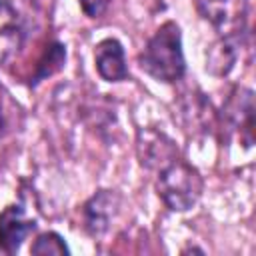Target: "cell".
<instances>
[{"label": "cell", "instance_id": "2", "mask_svg": "<svg viewBox=\"0 0 256 256\" xmlns=\"http://www.w3.org/2000/svg\"><path fill=\"white\" fill-rule=\"evenodd\" d=\"M202 188L204 182L200 172L180 156L158 170L156 192L172 212H186L194 208L202 196Z\"/></svg>", "mask_w": 256, "mask_h": 256}, {"label": "cell", "instance_id": "11", "mask_svg": "<svg viewBox=\"0 0 256 256\" xmlns=\"http://www.w3.org/2000/svg\"><path fill=\"white\" fill-rule=\"evenodd\" d=\"M64 62H66V48L64 44L60 42H50L42 54V58L38 60L36 64V72H34V80L32 84H38L40 80L60 72L64 68Z\"/></svg>", "mask_w": 256, "mask_h": 256}, {"label": "cell", "instance_id": "14", "mask_svg": "<svg viewBox=\"0 0 256 256\" xmlns=\"http://www.w3.org/2000/svg\"><path fill=\"white\" fill-rule=\"evenodd\" d=\"M4 130H6V122H4V116H2V112H0V138L4 136Z\"/></svg>", "mask_w": 256, "mask_h": 256}, {"label": "cell", "instance_id": "3", "mask_svg": "<svg viewBox=\"0 0 256 256\" xmlns=\"http://www.w3.org/2000/svg\"><path fill=\"white\" fill-rule=\"evenodd\" d=\"M198 14L220 36L240 34L246 24V0H194Z\"/></svg>", "mask_w": 256, "mask_h": 256}, {"label": "cell", "instance_id": "5", "mask_svg": "<svg viewBox=\"0 0 256 256\" xmlns=\"http://www.w3.org/2000/svg\"><path fill=\"white\" fill-rule=\"evenodd\" d=\"M136 152H138L140 164L148 170H160L164 164L178 158V148H176L174 140L154 128L138 130Z\"/></svg>", "mask_w": 256, "mask_h": 256}, {"label": "cell", "instance_id": "13", "mask_svg": "<svg viewBox=\"0 0 256 256\" xmlns=\"http://www.w3.org/2000/svg\"><path fill=\"white\" fill-rule=\"evenodd\" d=\"M78 2H80L82 12L88 18H100L110 4V0H78Z\"/></svg>", "mask_w": 256, "mask_h": 256}, {"label": "cell", "instance_id": "7", "mask_svg": "<svg viewBox=\"0 0 256 256\" xmlns=\"http://www.w3.org/2000/svg\"><path fill=\"white\" fill-rule=\"evenodd\" d=\"M120 196L116 190H98L84 204V228L90 236H102L108 232L114 216L118 214Z\"/></svg>", "mask_w": 256, "mask_h": 256}, {"label": "cell", "instance_id": "6", "mask_svg": "<svg viewBox=\"0 0 256 256\" xmlns=\"http://www.w3.org/2000/svg\"><path fill=\"white\" fill-rule=\"evenodd\" d=\"M36 230V222L30 220L20 204H10L0 212V252L16 254L22 242Z\"/></svg>", "mask_w": 256, "mask_h": 256}, {"label": "cell", "instance_id": "10", "mask_svg": "<svg viewBox=\"0 0 256 256\" xmlns=\"http://www.w3.org/2000/svg\"><path fill=\"white\" fill-rule=\"evenodd\" d=\"M242 34H244V32H240V34H230V36H220V40L210 48L206 68H208L212 74H216V76H226V74L234 68V64H236V60H238V54H240V46H242V40H240Z\"/></svg>", "mask_w": 256, "mask_h": 256}, {"label": "cell", "instance_id": "8", "mask_svg": "<svg viewBox=\"0 0 256 256\" xmlns=\"http://www.w3.org/2000/svg\"><path fill=\"white\" fill-rule=\"evenodd\" d=\"M94 64H96V72L106 82H122L128 78L124 48L116 38H104L96 44Z\"/></svg>", "mask_w": 256, "mask_h": 256}, {"label": "cell", "instance_id": "4", "mask_svg": "<svg viewBox=\"0 0 256 256\" xmlns=\"http://www.w3.org/2000/svg\"><path fill=\"white\" fill-rule=\"evenodd\" d=\"M224 120L232 130L240 132V140L246 148L254 144V94L248 88H236L224 110H222Z\"/></svg>", "mask_w": 256, "mask_h": 256}, {"label": "cell", "instance_id": "1", "mask_svg": "<svg viewBox=\"0 0 256 256\" xmlns=\"http://www.w3.org/2000/svg\"><path fill=\"white\" fill-rule=\"evenodd\" d=\"M138 66L158 82L174 84L184 78L186 60L182 50V32L176 22H164L150 36L144 50L138 54Z\"/></svg>", "mask_w": 256, "mask_h": 256}, {"label": "cell", "instance_id": "12", "mask_svg": "<svg viewBox=\"0 0 256 256\" xmlns=\"http://www.w3.org/2000/svg\"><path fill=\"white\" fill-rule=\"evenodd\" d=\"M30 252H32L34 256H48V254H54V256H68V254H70V248L66 246L64 238H62L58 232H44V234H40V236L34 240Z\"/></svg>", "mask_w": 256, "mask_h": 256}, {"label": "cell", "instance_id": "9", "mask_svg": "<svg viewBox=\"0 0 256 256\" xmlns=\"http://www.w3.org/2000/svg\"><path fill=\"white\" fill-rule=\"evenodd\" d=\"M24 42V28L12 4L0 0V64L8 62Z\"/></svg>", "mask_w": 256, "mask_h": 256}]
</instances>
